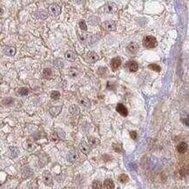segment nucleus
Segmentation results:
<instances>
[{"label":"nucleus","mask_w":189,"mask_h":189,"mask_svg":"<svg viewBox=\"0 0 189 189\" xmlns=\"http://www.w3.org/2000/svg\"><path fill=\"white\" fill-rule=\"evenodd\" d=\"M143 45L146 48H154L158 45V42L153 36H146L143 39Z\"/></svg>","instance_id":"obj_1"},{"label":"nucleus","mask_w":189,"mask_h":189,"mask_svg":"<svg viewBox=\"0 0 189 189\" xmlns=\"http://www.w3.org/2000/svg\"><path fill=\"white\" fill-rule=\"evenodd\" d=\"M101 28L105 31L111 33V31H114L116 30V24L114 21L107 20V21H105L101 24Z\"/></svg>","instance_id":"obj_2"},{"label":"nucleus","mask_w":189,"mask_h":189,"mask_svg":"<svg viewBox=\"0 0 189 189\" xmlns=\"http://www.w3.org/2000/svg\"><path fill=\"white\" fill-rule=\"evenodd\" d=\"M48 12L52 16H58L61 12V8L57 4H52L48 7Z\"/></svg>","instance_id":"obj_3"},{"label":"nucleus","mask_w":189,"mask_h":189,"mask_svg":"<svg viewBox=\"0 0 189 189\" xmlns=\"http://www.w3.org/2000/svg\"><path fill=\"white\" fill-rule=\"evenodd\" d=\"M121 58L119 57H116V58H113L112 60H111V63H110V66H111V68L112 71H116L120 66H121Z\"/></svg>","instance_id":"obj_4"},{"label":"nucleus","mask_w":189,"mask_h":189,"mask_svg":"<svg viewBox=\"0 0 189 189\" xmlns=\"http://www.w3.org/2000/svg\"><path fill=\"white\" fill-rule=\"evenodd\" d=\"M98 59V55L94 51H88L86 56H85V61L88 63H94L96 62Z\"/></svg>","instance_id":"obj_5"},{"label":"nucleus","mask_w":189,"mask_h":189,"mask_svg":"<svg viewBox=\"0 0 189 189\" xmlns=\"http://www.w3.org/2000/svg\"><path fill=\"white\" fill-rule=\"evenodd\" d=\"M116 111L120 114L122 115L123 117H127L128 115V110L127 109V107H125L123 104H120L119 103L116 106Z\"/></svg>","instance_id":"obj_6"},{"label":"nucleus","mask_w":189,"mask_h":189,"mask_svg":"<svg viewBox=\"0 0 189 189\" xmlns=\"http://www.w3.org/2000/svg\"><path fill=\"white\" fill-rule=\"evenodd\" d=\"M125 67L127 68V70H128L129 72H135L138 70L139 66H138V64H137L135 61L132 60V61H129V62L127 63V65H125Z\"/></svg>","instance_id":"obj_7"},{"label":"nucleus","mask_w":189,"mask_h":189,"mask_svg":"<svg viewBox=\"0 0 189 189\" xmlns=\"http://www.w3.org/2000/svg\"><path fill=\"white\" fill-rule=\"evenodd\" d=\"M127 51L130 54L134 55V54L137 53V51H139V45H138V44H136V43H130V44L127 45Z\"/></svg>","instance_id":"obj_8"},{"label":"nucleus","mask_w":189,"mask_h":189,"mask_svg":"<svg viewBox=\"0 0 189 189\" xmlns=\"http://www.w3.org/2000/svg\"><path fill=\"white\" fill-rule=\"evenodd\" d=\"M79 149L80 151L85 153V154H88L91 151V147L90 146L85 142V141H81L80 144H79Z\"/></svg>","instance_id":"obj_9"},{"label":"nucleus","mask_w":189,"mask_h":189,"mask_svg":"<svg viewBox=\"0 0 189 189\" xmlns=\"http://www.w3.org/2000/svg\"><path fill=\"white\" fill-rule=\"evenodd\" d=\"M43 181L45 185L47 186H50L52 182V177L51 175V173L48 172V171H45L44 173H43Z\"/></svg>","instance_id":"obj_10"},{"label":"nucleus","mask_w":189,"mask_h":189,"mask_svg":"<svg viewBox=\"0 0 189 189\" xmlns=\"http://www.w3.org/2000/svg\"><path fill=\"white\" fill-rule=\"evenodd\" d=\"M105 11L107 13H114L116 12V5L112 2H108L105 5Z\"/></svg>","instance_id":"obj_11"},{"label":"nucleus","mask_w":189,"mask_h":189,"mask_svg":"<svg viewBox=\"0 0 189 189\" xmlns=\"http://www.w3.org/2000/svg\"><path fill=\"white\" fill-rule=\"evenodd\" d=\"M61 110H62V106H51L50 108L49 112H50V114L51 116L56 117V116H58L60 113Z\"/></svg>","instance_id":"obj_12"},{"label":"nucleus","mask_w":189,"mask_h":189,"mask_svg":"<svg viewBox=\"0 0 189 189\" xmlns=\"http://www.w3.org/2000/svg\"><path fill=\"white\" fill-rule=\"evenodd\" d=\"M4 52L5 55L7 56H10V57H12L15 55L16 53V48L14 46H6L5 47L4 49Z\"/></svg>","instance_id":"obj_13"},{"label":"nucleus","mask_w":189,"mask_h":189,"mask_svg":"<svg viewBox=\"0 0 189 189\" xmlns=\"http://www.w3.org/2000/svg\"><path fill=\"white\" fill-rule=\"evenodd\" d=\"M65 57H66V58L68 60V61H71V62H72V61H74L75 59H76V58H77V54L75 53V51H67L66 52V54H65Z\"/></svg>","instance_id":"obj_14"},{"label":"nucleus","mask_w":189,"mask_h":189,"mask_svg":"<svg viewBox=\"0 0 189 189\" xmlns=\"http://www.w3.org/2000/svg\"><path fill=\"white\" fill-rule=\"evenodd\" d=\"M78 158H79V155H78L77 152L74 151V150L71 151V152L68 153L67 159H68V161H71V162H75V161L78 160Z\"/></svg>","instance_id":"obj_15"},{"label":"nucleus","mask_w":189,"mask_h":189,"mask_svg":"<svg viewBox=\"0 0 189 189\" xmlns=\"http://www.w3.org/2000/svg\"><path fill=\"white\" fill-rule=\"evenodd\" d=\"M177 150H178L179 152L184 153V152H186V150H187V144H186V142H181V143H180V144L178 145V146H177Z\"/></svg>","instance_id":"obj_16"},{"label":"nucleus","mask_w":189,"mask_h":189,"mask_svg":"<svg viewBox=\"0 0 189 189\" xmlns=\"http://www.w3.org/2000/svg\"><path fill=\"white\" fill-rule=\"evenodd\" d=\"M88 140H89V144H90L92 147H96V146L99 145V143H100V141H99V140H98L97 138L92 137V136H90V137L88 138Z\"/></svg>","instance_id":"obj_17"},{"label":"nucleus","mask_w":189,"mask_h":189,"mask_svg":"<svg viewBox=\"0 0 189 189\" xmlns=\"http://www.w3.org/2000/svg\"><path fill=\"white\" fill-rule=\"evenodd\" d=\"M104 186H105L106 189H113L115 186L113 181L111 179H106L104 182Z\"/></svg>","instance_id":"obj_18"},{"label":"nucleus","mask_w":189,"mask_h":189,"mask_svg":"<svg viewBox=\"0 0 189 189\" xmlns=\"http://www.w3.org/2000/svg\"><path fill=\"white\" fill-rule=\"evenodd\" d=\"M79 103H80L81 106H83L86 109H90L91 108V102L87 99H80L79 100Z\"/></svg>","instance_id":"obj_19"},{"label":"nucleus","mask_w":189,"mask_h":189,"mask_svg":"<svg viewBox=\"0 0 189 189\" xmlns=\"http://www.w3.org/2000/svg\"><path fill=\"white\" fill-rule=\"evenodd\" d=\"M119 182H121V183H127V182L129 180V177H128V175H127V174L122 173V174L119 175Z\"/></svg>","instance_id":"obj_20"},{"label":"nucleus","mask_w":189,"mask_h":189,"mask_svg":"<svg viewBox=\"0 0 189 189\" xmlns=\"http://www.w3.org/2000/svg\"><path fill=\"white\" fill-rule=\"evenodd\" d=\"M90 38V35L88 33H80L79 34V39L82 42H86Z\"/></svg>","instance_id":"obj_21"},{"label":"nucleus","mask_w":189,"mask_h":189,"mask_svg":"<svg viewBox=\"0 0 189 189\" xmlns=\"http://www.w3.org/2000/svg\"><path fill=\"white\" fill-rule=\"evenodd\" d=\"M51 76V70L50 68H45L43 71V78L45 79H50Z\"/></svg>","instance_id":"obj_22"},{"label":"nucleus","mask_w":189,"mask_h":189,"mask_svg":"<svg viewBox=\"0 0 189 189\" xmlns=\"http://www.w3.org/2000/svg\"><path fill=\"white\" fill-rule=\"evenodd\" d=\"M18 94L21 96H26L27 94L29 93V89L26 88V87H21L19 90H18Z\"/></svg>","instance_id":"obj_23"},{"label":"nucleus","mask_w":189,"mask_h":189,"mask_svg":"<svg viewBox=\"0 0 189 189\" xmlns=\"http://www.w3.org/2000/svg\"><path fill=\"white\" fill-rule=\"evenodd\" d=\"M69 74L71 77H77L79 74V71L75 67H72L69 71Z\"/></svg>","instance_id":"obj_24"},{"label":"nucleus","mask_w":189,"mask_h":189,"mask_svg":"<svg viewBox=\"0 0 189 189\" xmlns=\"http://www.w3.org/2000/svg\"><path fill=\"white\" fill-rule=\"evenodd\" d=\"M92 189H103L102 184L99 180H95L92 183Z\"/></svg>","instance_id":"obj_25"},{"label":"nucleus","mask_w":189,"mask_h":189,"mask_svg":"<svg viewBox=\"0 0 189 189\" xmlns=\"http://www.w3.org/2000/svg\"><path fill=\"white\" fill-rule=\"evenodd\" d=\"M69 111H70V112H71L72 114H73V115H76V114H78V113H79V107H78L77 106L73 105V106H72L70 107Z\"/></svg>","instance_id":"obj_26"},{"label":"nucleus","mask_w":189,"mask_h":189,"mask_svg":"<svg viewBox=\"0 0 189 189\" xmlns=\"http://www.w3.org/2000/svg\"><path fill=\"white\" fill-rule=\"evenodd\" d=\"M51 98L52 100H58L60 98V92L58 91H53L51 93Z\"/></svg>","instance_id":"obj_27"},{"label":"nucleus","mask_w":189,"mask_h":189,"mask_svg":"<svg viewBox=\"0 0 189 189\" xmlns=\"http://www.w3.org/2000/svg\"><path fill=\"white\" fill-rule=\"evenodd\" d=\"M79 28H80V30H87V25H86V23H85V20H80L79 22Z\"/></svg>","instance_id":"obj_28"},{"label":"nucleus","mask_w":189,"mask_h":189,"mask_svg":"<svg viewBox=\"0 0 189 189\" xmlns=\"http://www.w3.org/2000/svg\"><path fill=\"white\" fill-rule=\"evenodd\" d=\"M148 67H149L150 69L155 71V72H161V67H160V66L156 65V64H150V65L148 66Z\"/></svg>","instance_id":"obj_29"},{"label":"nucleus","mask_w":189,"mask_h":189,"mask_svg":"<svg viewBox=\"0 0 189 189\" xmlns=\"http://www.w3.org/2000/svg\"><path fill=\"white\" fill-rule=\"evenodd\" d=\"M112 148L117 152H121V150H122V147H121V146L119 145V144H118V143H114L113 145H112Z\"/></svg>","instance_id":"obj_30"},{"label":"nucleus","mask_w":189,"mask_h":189,"mask_svg":"<svg viewBox=\"0 0 189 189\" xmlns=\"http://www.w3.org/2000/svg\"><path fill=\"white\" fill-rule=\"evenodd\" d=\"M39 18L40 19H45L47 18V13L45 11H40V12H39Z\"/></svg>","instance_id":"obj_31"},{"label":"nucleus","mask_w":189,"mask_h":189,"mask_svg":"<svg viewBox=\"0 0 189 189\" xmlns=\"http://www.w3.org/2000/svg\"><path fill=\"white\" fill-rule=\"evenodd\" d=\"M130 136H131V138H132L133 140H136V138H137V133H136L135 131H131V132H130Z\"/></svg>","instance_id":"obj_32"},{"label":"nucleus","mask_w":189,"mask_h":189,"mask_svg":"<svg viewBox=\"0 0 189 189\" xmlns=\"http://www.w3.org/2000/svg\"><path fill=\"white\" fill-rule=\"evenodd\" d=\"M118 189H119V188H118Z\"/></svg>","instance_id":"obj_33"}]
</instances>
